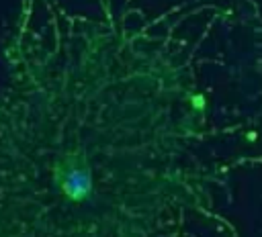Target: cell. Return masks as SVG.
<instances>
[{"label": "cell", "mask_w": 262, "mask_h": 237, "mask_svg": "<svg viewBox=\"0 0 262 237\" xmlns=\"http://www.w3.org/2000/svg\"><path fill=\"white\" fill-rule=\"evenodd\" d=\"M196 108L164 47L14 61L0 88V237H162L196 202Z\"/></svg>", "instance_id": "cell-1"}]
</instances>
